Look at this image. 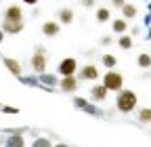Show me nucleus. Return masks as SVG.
<instances>
[{
	"label": "nucleus",
	"instance_id": "f257e3e1",
	"mask_svg": "<svg viewBox=\"0 0 151 147\" xmlns=\"http://www.w3.org/2000/svg\"><path fill=\"white\" fill-rule=\"evenodd\" d=\"M137 95L132 93V90H128V88H120L118 90V99H116V105H118V109L122 114H128V112H132V109L137 107Z\"/></svg>",
	"mask_w": 151,
	"mask_h": 147
},
{
	"label": "nucleus",
	"instance_id": "f03ea898",
	"mask_svg": "<svg viewBox=\"0 0 151 147\" xmlns=\"http://www.w3.org/2000/svg\"><path fill=\"white\" fill-rule=\"evenodd\" d=\"M103 86H105L107 90H113V93H118L120 88H124V76H122L120 71L109 69V71L105 74V78H103Z\"/></svg>",
	"mask_w": 151,
	"mask_h": 147
},
{
	"label": "nucleus",
	"instance_id": "7ed1b4c3",
	"mask_svg": "<svg viewBox=\"0 0 151 147\" xmlns=\"http://www.w3.org/2000/svg\"><path fill=\"white\" fill-rule=\"evenodd\" d=\"M32 67L36 74H42L46 69V55H44V46H38L36 53L32 55Z\"/></svg>",
	"mask_w": 151,
	"mask_h": 147
},
{
	"label": "nucleus",
	"instance_id": "20e7f679",
	"mask_svg": "<svg viewBox=\"0 0 151 147\" xmlns=\"http://www.w3.org/2000/svg\"><path fill=\"white\" fill-rule=\"evenodd\" d=\"M59 74L61 76H73L76 74V69H78V61H76L73 57H67V59H63L61 63H59Z\"/></svg>",
	"mask_w": 151,
	"mask_h": 147
},
{
	"label": "nucleus",
	"instance_id": "39448f33",
	"mask_svg": "<svg viewBox=\"0 0 151 147\" xmlns=\"http://www.w3.org/2000/svg\"><path fill=\"white\" fill-rule=\"evenodd\" d=\"M21 30H23V19H4L2 21L4 34H19Z\"/></svg>",
	"mask_w": 151,
	"mask_h": 147
},
{
	"label": "nucleus",
	"instance_id": "423d86ee",
	"mask_svg": "<svg viewBox=\"0 0 151 147\" xmlns=\"http://www.w3.org/2000/svg\"><path fill=\"white\" fill-rule=\"evenodd\" d=\"M80 78L82 80H97L99 78V69L94 67V65H84L80 69Z\"/></svg>",
	"mask_w": 151,
	"mask_h": 147
},
{
	"label": "nucleus",
	"instance_id": "0eeeda50",
	"mask_svg": "<svg viewBox=\"0 0 151 147\" xmlns=\"http://www.w3.org/2000/svg\"><path fill=\"white\" fill-rule=\"evenodd\" d=\"M76 88H78V80H76L73 76H63L61 78V90H65V93H73Z\"/></svg>",
	"mask_w": 151,
	"mask_h": 147
},
{
	"label": "nucleus",
	"instance_id": "6e6552de",
	"mask_svg": "<svg viewBox=\"0 0 151 147\" xmlns=\"http://www.w3.org/2000/svg\"><path fill=\"white\" fill-rule=\"evenodd\" d=\"M59 30H61V23H59V21H46V23L42 25V34H44V36H57V34H59Z\"/></svg>",
	"mask_w": 151,
	"mask_h": 147
},
{
	"label": "nucleus",
	"instance_id": "1a4fd4ad",
	"mask_svg": "<svg viewBox=\"0 0 151 147\" xmlns=\"http://www.w3.org/2000/svg\"><path fill=\"white\" fill-rule=\"evenodd\" d=\"M107 93H109V90L103 86V84H97V86H92V99L94 101H105V97H107Z\"/></svg>",
	"mask_w": 151,
	"mask_h": 147
},
{
	"label": "nucleus",
	"instance_id": "9d476101",
	"mask_svg": "<svg viewBox=\"0 0 151 147\" xmlns=\"http://www.w3.org/2000/svg\"><path fill=\"white\" fill-rule=\"evenodd\" d=\"M21 17H23V13H21V6L19 4H11L4 13V19H21Z\"/></svg>",
	"mask_w": 151,
	"mask_h": 147
},
{
	"label": "nucleus",
	"instance_id": "9b49d317",
	"mask_svg": "<svg viewBox=\"0 0 151 147\" xmlns=\"http://www.w3.org/2000/svg\"><path fill=\"white\" fill-rule=\"evenodd\" d=\"M71 21H73V11H71L69 6L61 9V11H59V23H63V25H69Z\"/></svg>",
	"mask_w": 151,
	"mask_h": 147
},
{
	"label": "nucleus",
	"instance_id": "f8f14e48",
	"mask_svg": "<svg viewBox=\"0 0 151 147\" xmlns=\"http://www.w3.org/2000/svg\"><path fill=\"white\" fill-rule=\"evenodd\" d=\"M2 61H4V65L11 69V74H15V76H21V63H19V61H15V59H11V57H4Z\"/></svg>",
	"mask_w": 151,
	"mask_h": 147
},
{
	"label": "nucleus",
	"instance_id": "ddd939ff",
	"mask_svg": "<svg viewBox=\"0 0 151 147\" xmlns=\"http://www.w3.org/2000/svg\"><path fill=\"white\" fill-rule=\"evenodd\" d=\"M23 145H25V141L21 135H11L6 139V147H23Z\"/></svg>",
	"mask_w": 151,
	"mask_h": 147
},
{
	"label": "nucleus",
	"instance_id": "4468645a",
	"mask_svg": "<svg viewBox=\"0 0 151 147\" xmlns=\"http://www.w3.org/2000/svg\"><path fill=\"white\" fill-rule=\"evenodd\" d=\"M122 15L126 17V19H132V17H137V6L124 2V4H122Z\"/></svg>",
	"mask_w": 151,
	"mask_h": 147
},
{
	"label": "nucleus",
	"instance_id": "2eb2a0df",
	"mask_svg": "<svg viewBox=\"0 0 151 147\" xmlns=\"http://www.w3.org/2000/svg\"><path fill=\"white\" fill-rule=\"evenodd\" d=\"M111 27H113V32H116V34H124V32L128 30V23H126V19H122V17H120V19H116V21L111 23Z\"/></svg>",
	"mask_w": 151,
	"mask_h": 147
},
{
	"label": "nucleus",
	"instance_id": "dca6fc26",
	"mask_svg": "<svg viewBox=\"0 0 151 147\" xmlns=\"http://www.w3.org/2000/svg\"><path fill=\"white\" fill-rule=\"evenodd\" d=\"M109 17H111V11H109V9H105V6L97 9V21H99V23L109 21Z\"/></svg>",
	"mask_w": 151,
	"mask_h": 147
},
{
	"label": "nucleus",
	"instance_id": "f3484780",
	"mask_svg": "<svg viewBox=\"0 0 151 147\" xmlns=\"http://www.w3.org/2000/svg\"><path fill=\"white\" fill-rule=\"evenodd\" d=\"M118 44H120V48L130 50V48H132V38H130V36H122V34H120V40H118Z\"/></svg>",
	"mask_w": 151,
	"mask_h": 147
},
{
	"label": "nucleus",
	"instance_id": "a211bd4d",
	"mask_svg": "<svg viewBox=\"0 0 151 147\" xmlns=\"http://www.w3.org/2000/svg\"><path fill=\"white\" fill-rule=\"evenodd\" d=\"M137 63H139V67H145V69H147V67H151V57H149V55H145V53H143V55H139Z\"/></svg>",
	"mask_w": 151,
	"mask_h": 147
},
{
	"label": "nucleus",
	"instance_id": "6ab92c4d",
	"mask_svg": "<svg viewBox=\"0 0 151 147\" xmlns=\"http://www.w3.org/2000/svg\"><path fill=\"white\" fill-rule=\"evenodd\" d=\"M139 120L141 122H151V107H145L139 112Z\"/></svg>",
	"mask_w": 151,
	"mask_h": 147
},
{
	"label": "nucleus",
	"instance_id": "aec40b11",
	"mask_svg": "<svg viewBox=\"0 0 151 147\" xmlns=\"http://www.w3.org/2000/svg\"><path fill=\"white\" fill-rule=\"evenodd\" d=\"M103 65L105 67H113V65H116V57H111V55H103Z\"/></svg>",
	"mask_w": 151,
	"mask_h": 147
},
{
	"label": "nucleus",
	"instance_id": "412c9836",
	"mask_svg": "<svg viewBox=\"0 0 151 147\" xmlns=\"http://www.w3.org/2000/svg\"><path fill=\"white\" fill-rule=\"evenodd\" d=\"M34 147H50V143H48L46 139H38V141L34 143Z\"/></svg>",
	"mask_w": 151,
	"mask_h": 147
},
{
	"label": "nucleus",
	"instance_id": "4be33fe9",
	"mask_svg": "<svg viewBox=\"0 0 151 147\" xmlns=\"http://www.w3.org/2000/svg\"><path fill=\"white\" fill-rule=\"evenodd\" d=\"M111 4L116 6V9H122V4H124V0H111Z\"/></svg>",
	"mask_w": 151,
	"mask_h": 147
},
{
	"label": "nucleus",
	"instance_id": "5701e85b",
	"mask_svg": "<svg viewBox=\"0 0 151 147\" xmlns=\"http://www.w3.org/2000/svg\"><path fill=\"white\" fill-rule=\"evenodd\" d=\"M94 2H97V0H82L84 6H94Z\"/></svg>",
	"mask_w": 151,
	"mask_h": 147
},
{
	"label": "nucleus",
	"instance_id": "b1692460",
	"mask_svg": "<svg viewBox=\"0 0 151 147\" xmlns=\"http://www.w3.org/2000/svg\"><path fill=\"white\" fill-rule=\"evenodd\" d=\"M101 44H105V46H107V44H111V38H109V36H105V38H101Z\"/></svg>",
	"mask_w": 151,
	"mask_h": 147
},
{
	"label": "nucleus",
	"instance_id": "393cba45",
	"mask_svg": "<svg viewBox=\"0 0 151 147\" xmlns=\"http://www.w3.org/2000/svg\"><path fill=\"white\" fill-rule=\"evenodd\" d=\"M23 2H25V4H29V6H34V4L40 2V0H23Z\"/></svg>",
	"mask_w": 151,
	"mask_h": 147
},
{
	"label": "nucleus",
	"instance_id": "a878e982",
	"mask_svg": "<svg viewBox=\"0 0 151 147\" xmlns=\"http://www.w3.org/2000/svg\"><path fill=\"white\" fill-rule=\"evenodd\" d=\"M2 36H4V32H2V30H0V42H2Z\"/></svg>",
	"mask_w": 151,
	"mask_h": 147
},
{
	"label": "nucleus",
	"instance_id": "bb28decb",
	"mask_svg": "<svg viewBox=\"0 0 151 147\" xmlns=\"http://www.w3.org/2000/svg\"><path fill=\"white\" fill-rule=\"evenodd\" d=\"M59 147H65V145H59Z\"/></svg>",
	"mask_w": 151,
	"mask_h": 147
}]
</instances>
